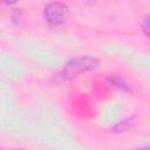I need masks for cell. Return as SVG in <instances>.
Returning <instances> with one entry per match:
<instances>
[{
	"mask_svg": "<svg viewBox=\"0 0 150 150\" xmlns=\"http://www.w3.org/2000/svg\"><path fill=\"white\" fill-rule=\"evenodd\" d=\"M43 15L48 23H50L53 26H59L67 21L68 16H69V8L63 2L53 1V2H49L46 5Z\"/></svg>",
	"mask_w": 150,
	"mask_h": 150,
	"instance_id": "7a4b0ae2",
	"label": "cell"
},
{
	"mask_svg": "<svg viewBox=\"0 0 150 150\" xmlns=\"http://www.w3.org/2000/svg\"><path fill=\"white\" fill-rule=\"evenodd\" d=\"M109 84L118 90H122V91H130V87L129 84L125 82V80L121 76H114V77H110L109 79Z\"/></svg>",
	"mask_w": 150,
	"mask_h": 150,
	"instance_id": "3957f363",
	"label": "cell"
},
{
	"mask_svg": "<svg viewBox=\"0 0 150 150\" xmlns=\"http://www.w3.org/2000/svg\"><path fill=\"white\" fill-rule=\"evenodd\" d=\"M98 66V60L94 56H79L75 59L69 60L63 69H62V79L64 80H70L75 76H77L79 74L83 73V71H88V70H93Z\"/></svg>",
	"mask_w": 150,
	"mask_h": 150,
	"instance_id": "6da1fadb",
	"label": "cell"
},
{
	"mask_svg": "<svg viewBox=\"0 0 150 150\" xmlns=\"http://www.w3.org/2000/svg\"><path fill=\"white\" fill-rule=\"evenodd\" d=\"M138 150H150V146H145V148H142V149H138Z\"/></svg>",
	"mask_w": 150,
	"mask_h": 150,
	"instance_id": "8992f818",
	"label": "cell"
},
{
	"mask_svg": "<svg viewBox=\"0 0 150 150\" xmlns=\"http://www.w3.org/2000/svg\"><path fill=\"white\" fill-rule=\"evenodd\" d=\"M142 30L148 38H150V14H148L144 18V20L142 22Z\"/></svg>",
	"mask_w": 150,
	"mask_h": 150,
	"instance_id": "5b68a950",
	"label": "cell"
},
{
	"mask_svg": "<svg viewBox=\"0 0 150 150\" xmlns=\"http://www.w3.org/2000/svg\"><path fill=\"white\" fill-rule=\"evenodd\" d=\"M135 117H128V118H124L122 121H120L115 127H114V130L116 132H123V131H127L129 130L131 127L135 125Z\"/></svg>",
	"mask_w": 150,
	"mask_h": 150,
	"instance_id": "277c9868",
	"label": "cell"
}]
</instances>
